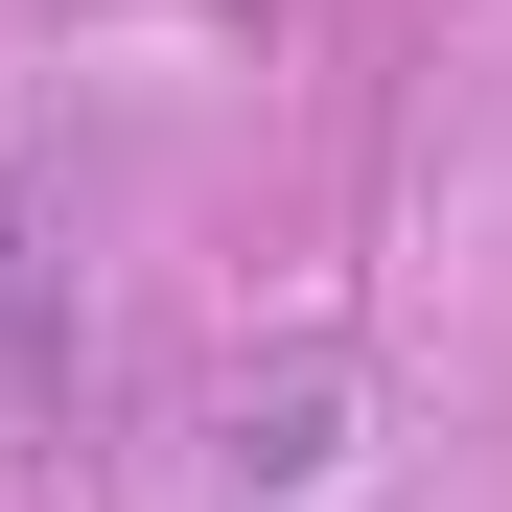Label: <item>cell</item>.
<instances>
[{
	"instance_id": "obj_2",
	"label": "cell",
	"mask_w": 512,
	"mask_h": 512,
	"mask_svg": "<svg viewBox=\"0 0 512 512\" xmlns=\"http://www.w3.org/2000/svg\"><path fill=\"white\" fill-rule=\"evenodd\" d=\"M326 419H350L326 373H303V396H256V419H233V489H326Z\"/></svg>"
},
{
	"instance_id": "obj_1",
	"label": "cell",
	"mask_w": 512,
	"mask_h": 512,
	"mask_svg": "<svg viewBox=\"0 0 512 512\" xmlns=\"http://www.w3.org/2000/svg\"><path fill=\"white\" fill-rule=\"evenodd\" d=\"M70 373H94V326H70V210L0 187V443H47Z\"/></svg>"
}]
</instances>
